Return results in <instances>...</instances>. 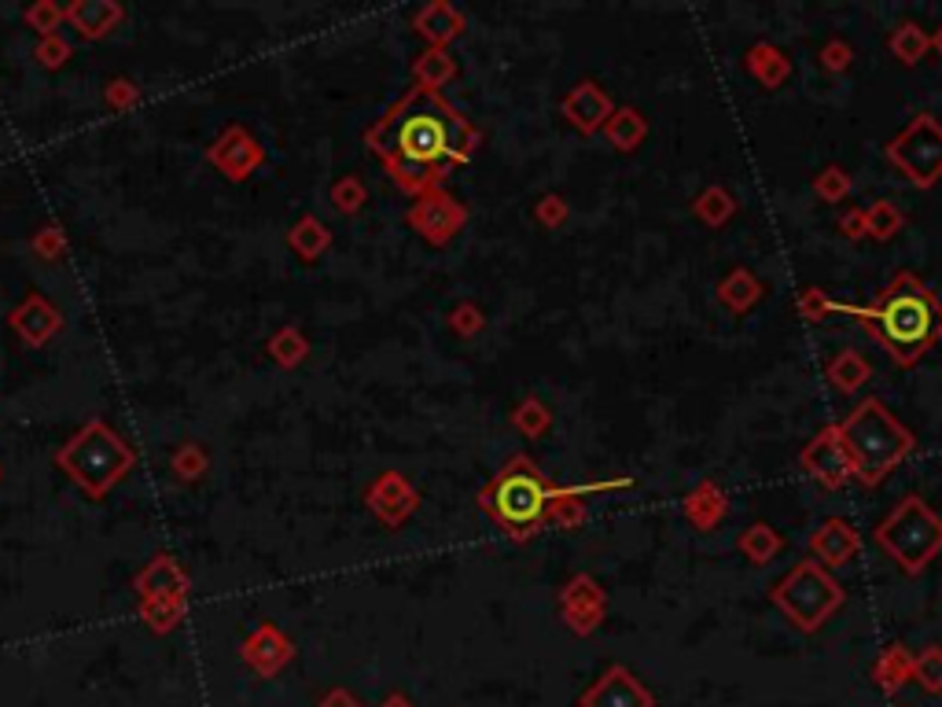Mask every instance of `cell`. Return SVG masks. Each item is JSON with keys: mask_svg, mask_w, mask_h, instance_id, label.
<instances>
[{"mask_svg": "<svg viewBox=\"0 0 942 707\" xmlns=\"http://www.w3.org/2000/svg\"><path fill=\"white\" fill-rule=\"evenodd\" d=\"M59 461L67 464V472L75 475L81 487L104 490L107 483H115V479L129 469L133 453L107 428L92 424L89 431H81V435L70 442L63 453H59Z\"/></svg>", "mask_w": 942, "mask_h": 707, "instance_id": "6da1fadb", "label": "cell"}, {"mask_svg": "<svg viewBox=\"0 0 942 707\" xmlns=\"http://www.w3.org/2000/svg\"><path fill=\"white\" fill-rule=\"evenodd\" d=\"M386 151H394L398 163L405 166H434L450 151L445 118L439 111H431V107L402 111L391 122V134H386Z\"/></svg>", "mask_w": 942, "mask_h": 707, "instance_id": "7a4b0ae2", "label": "cell"}, {"mask_svg": "<svg viewBox=\"0 0 942 707\" xmlns=\"http://www.w3.org/2000/svg\"><path fill=\"white\" fill-rule=\"evenodd\" d=\"M880 325H884L887 340L899 346H916L928 340L932 332V310H928L924 298L916 295H895L891 303L880 310Z\"/></svg>", "mask_w": 942, "mask_h": 707, "instance_id": "3957f363", "label": "cell"}, {"mask_svg": "<svg viewBox=\"0 0 942 707\" xmlns=\"http://www.w3.org/2000/svg\"><path fill=\"white\" fill-rule=\"evenodd\" d=\"M546 509V490L534 475H509L498 490V512L512 527L534 523Z\"/></svg>", "mask_w": 942, "mask_h": 707, "instance_id": "277c9868", "label": "cell"}]
</instances>
